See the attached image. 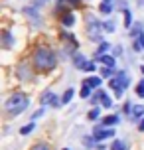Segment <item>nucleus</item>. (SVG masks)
<instances>
[{"mask_svg":"<svg viewBox=\"0 0 144 150\" xmlns=\"http://www.w3.org/2000/svg\"><path fill=\"white\" fill-rule=\"evenodd\" d=\"M55 53L49 50V47H40L34 53V65L40 69V71H49V69L55 67Z\"/></svg>","mask_w":144,"mask_h":150,"instance_id":"obj_1","label":"nucleus"},{"mask_svg":"<svg viewBox=\"0 0 144 150\" xmlns=\"http://www.w3.org/2000/svg\"><path fill=\"white\" fill-rule=\"evenodd\" d=\"M26 107H28V97L22 95V93H14V95H12L10 99H6V103H4L6 112L12 115V117H18Z\"/></svg>","mask_w":144,"mask_h":150,"instance_id":"obj_2","label":"nucleus"},{"mask_svg":"<svg viewBox=\"0 0 144 150\" xmlns=\"http://www.w3.org/2000/svg\"><path fill=\"white\" fill-rule=\"evenodd\" d=\"M114 134L113 128H97L95 132H93V138L95 140H105V138H111Z\"/></svg>","mask_w":144,"mask_h":150,"instance_id":"obj_3","label":"nucleus"},{"mask_svg":"<svg viewBox=\"0 0 144 150\" xmlns=\"http://www.w3.org/2000/svg\"><path fill=\"white\" fill-rule=\"evenodd\" d=\"M42 105H53V107H59V101H57V97L53 95V93H44V97H42Z\"/></svg>","mask_w":144,"mask_h":150,"instance_id":"obj_4","label":"nucleus"},{"mask_svg":"<svg viewBox=\"0 0 144 150\" xmlns=\"http://www.w3.org/2000/svg\"><path fill=\"white\" fill-rule=\"evenodd\" d=\"M116 81H119V85H121L122 89L130 85V79H128V75H126V71H119L116 73Z\"/></svg>","mask_w":144,"mask_h":150,"instance_id":"obj_5","label":"nucleus"},{"mask_svg":"<svg viewBox=\"0 0 144 150\" xmlns=\"http://www.w3.org/2000/svg\"><path fill=\"white\" fill-rule=\"evenodd\" d=\"M85 85H87V87H89V89H97L99 85H101V77H97V75H93V77H87V79H85Z\"/></svg>","mask_w":144,"mask_h":150,"instance_id":"obj_6","label":"nucleus"},{"mask_svg":"<svg viewBox=\"0 0 144 150\" xmlns=\"http://www.w3.org/2000/svg\"><path fill=\"white\" fill-rule=\"evenodd\" d=\"M107 50H111V44H109V42H103V44L97 47V55H95V59H97V57H103Z\"/></svg>","mask_w":144,"mask_h":150,"instance_id":"obj_7","label":"nucleus"},{"mask_svg":"<svg viewBox=\"0 0 144 150\" xmlns=\"http://www.w3.org/2000/svg\"><path fill=\"white\" fill-rule=\"evenodd\" d=\"M109 85L113 87V91H114V95H116V97H121V95H122V87L119 85V81H116V77H114V79H111V81H109Z\"/></svg>","mask_w":144,"mask_h":150,"instance_id":"obj_8","label":"nucleus"},{"mask_svg":"<svg viewBox=\"0 0 144 150\" xmlns=\"http://www.w3.org/2000/svg\"><path fill=\"white\" fill-rule=\"evenodd\" d=\"M97 61L105 63L107 67H114V57H113V55H103V57H97Z\"/></svg>","mask_w":144,"mask_h":150,"instance_id":"obj_9","label":"nucleus"},{"mask_svg":"<svg viewBox=\"0 0 144 150\" xmlns=\"http://www.w3.org/2000/svg\"><path fill=\"white\" fill-rule=\"evenodd\" d=\"M61 22H63V26H73L75 18H73V14H71V12H65V14L61 16Z\"/></svg>","mask_w":144,"mask_h":150,"instance_id":"obj_10","label":"nucleus"},{"mask_svg":"<svg viewBox=\"0 0 144 150\" xmlns=\"http://www.w3.org/2000/svg\"><path fill=\"white\" fill-rule=\"evenodd\" d=\"M99 10H101L103 14H111V12H113V10H114V6H113V4H111V2H103V4L99 6Z\"/></svg>","mask_w":144,"mask_h":150,"instance_id":"obj_11","label":"nucleus"},{"mask_svg":"<svg viewBox=\"0 0 144 150\" xmlns=\"http://www.w3.org/2000/svg\"><path fill=\"white\" fill-rule=\"evenodd\" d=\"M132 115H134V117H142V119H144V105H134V107H132Z\"/></svg>","mask_w":144,"mask_h":150,"instance_id":"obj_12","label":"nucleus"},{"mask_svg":"<svg viewBox=\"0 0 144 150\" xmlns=\"http://www.w3.org/2000/svg\"><path fill=\"white\" fill-rule=\"evenodd\" d=\"M111 150H128V148H126V144L122 142V140H114L111 144Z\"/></svg>","mask_w":144,"mask_h":150,"instance_id":"obj_13","label":"nucleus"},{"mask_svg":"<svg viewBox=\"0 0 144 150\" xmlns=\"http://www.w3.org/2000/svg\"><path fill=\"white\" fill-rule=\"evenodd\" d=\"M75 65L79 69H85V65H87V61H85V57L79 53V55H75Z\"/></svg>","mask_w":144,"mask_h":150,"instance_id":"obj_14","label":"nucleus"},{"mask_svg":"<svg viewBox=\"0 0 144 150\" xmlns=\"http://www.w3.org/2000/svg\"><path fill=\"white\" fill-rule=\"evenodd\" d=\"M105 125H109V127H113V125H116L119 122V117L116 115H111V117H105V120H103Z\"/></svg>","mask_w":144,"mask_h":150,"instance_id":"obj_15","label":"nucleus"},{"mask_svg":"<svg viewBox=\"0 0 144 150\" xmlns=\"http://www.w3.org/2000/svg\"><path fill=\"white\" fill-rule=\"evenodd\" d=\"M71 97H73V89H67V91H65V95L61 97V103H63V105H65V103H69V101H71Z\"/></svg>","mask_w":144,"mask_h":150,"instance_id":"obj_16","label":"nucleus"},{"mask_svg":"<svg viewBox=\"0 0 144 150\" xmlns=\"http://www.w3.org/2000/svg\"><path fill=\"white\" fill-rule=\"evenodd\" d=\"M132 26V18H130V12L124 10V28H130Z\"/></svg>","mask_w":144,"mask_h":150,"instance_id":"obj_17","label":"nucleus"},{"mask_svg":"<svg viewBox=\"0 0 144 150\" xmlns=\"http://www.w3.org/2000/svg\"><path fill=\"white\" fill-rule=\"evenodd\" d=\"M113 73H114V67H103L101 69V75H103V77H111Z\"/></svg>","mask_w":144,"mask_h":150,"instance_id":"obj_18","label":"nucleus"},{"mask_svg":"<svg viewBox=\"0 0 144 150\" xmlns=\"http://www.w3.org/2000/svg\"><path fill=\"white\" fill-rule=\"evenodd\" d=\"M32 130H34V122H32V125H26V127L20 128V132H22V134H30Z\"/></svg>","mask_w":144,"mask_h":150,"instance_id":"obj_19","label":"nucleus"},{"mask_svg":"<svg viewBox=\"0 0 144 150\" xmlns=\"http://www.w3.org/2000/svg\"><path fill=\"white\" fill-rule=\"evenodd\" d=\"M97 119H99V109L95 107V109L89 112V120H97Z\"/></svg>","mask_w":144,"mask_h":150,"instance_id":"obj_20","label":"nucleus"},{"mask_svg":"<svg viewBox=\"0 0 144 150\" xmlns=\"http://www.w3.org/2000/svg\"><path fill=\"white\" fill-rule=\"evenodd\" d=\"M89 95H91V89H89V87H87V85H83V87H81V97H89Z\"/></svg>","mask_w":144,"mask_h":150,"instance_id":"obj_21","label":"nucleus"},{"mask_svg":"<svg viewBox=\"0 0 144 150\" xmlns=\"http://www.w3.org/2000/svg\"><path fill=\"white\" fill-rule=\"evenodd\" d=\"M97 65H95V61H87V65H85V71H95Z\"/></svg>","mask_w":144,"mask_h":150,"instance_id":"obj_22","label":"nucleus"},{"mask_svg":"<svg viewBox=\"0 0 144 150\" xmlns=\"http://www.w3.org/2000/svg\"><path fill=\"white\" fill-rule=\"evenodd\" d=\"M111 105H113V99H109L105 95V97H103V107H107V109H111Z\"/></svg>","mask_w":144,"mask_h":150,"instance_id":"obj_23","label":"nucleus"},{"mask_svg":"<svg viewBox=\"0 0 144 150\" xmlns=\"http://www.w3.org/2000/svg\"><path fill=\"white\" fill-rule=\"evenodd\" d=\"M10 44H12V38H10V34H8V32H4V45L8 47Z\"/></svg>","mask_w":144,"mask_h":150,"instance_id":"obj_24","label":"nucleus"},{"mask_svg":"<svg viewBox=\"0 0 144 150\" xmlns=\"http://www.w3.org/2000/svg\"><path fill=\"white\" fill-rule=\"evenodd\" d=\"M103 26H105V30H107V32H113V30H114V22H105Z\"/></svg>","mask_w":144,"mask_h":150,"instance_id":"obj_25","label":"nucleus"},{"mask_svg":"<svg viewBox=\"0 0 144 150\" xmlns=\"http://www.w3.org/2000/svg\"><path fill=\"white\" fill-rule=\"evenodd\" d=\"M32 150H52V148H49L47 144H36V146H34Z\"/></svg>","mask_w":144,"mask_h":150,"instance_id":"obj_26","label":"nucleus"},{"mask_svg":"<svg viewBox=\"0 0 144 150\" xmlns=\"http://www.w3.org/2000/svg\"><path fill=\"white\" fill-rule=\"evenodd\" d=\"M136 93H138V97H144V85H138V87H136Z\"/></svg>","mask_w":144,"mask_h":150,"instance_id":"obj_27","label":"nucleus"},{"mask_svg":"<svg viewBox=\"0 0 144 150\" xmlns=\"http://www.w3.org/2000/svg\"><path fill=\"white\" fill-rule=\"evenodd\" d=\"M122 109H124V112H132V107H130V103H124V107H122Z\"/></svg>","mask_w":144,"mask_h":150,"instance_id":"obj_28","label":"nucleus"},{"mask_svg":"<svg viewBox=\"0 0 144 150\" xmlns=\"http://www.w3.org/2000/svg\"><path fill=\"white\" fill-rule=\"evenodd\" d=\"M42 115H44V111H38V112H34L32 117H34V119H38V117H42Z\"/></svg>","mask_w":144,"mask_h":150,"instance_id":"obj_29","label":"nucleus"},{"mask_svg":"<svg viewBox=\"0 0 144 150\" xmlns=\"http://www.w3.org/2000/svg\"><path fill=\"white\" fill-rule=\"evenodd\" d=\"M69 4H73V6H79V0H67Z\"/></svg>","mask_w":144,"mask_h":150,"instance_id":"obj_30","label":"nucleus"},{"mask_svg":"<svg viewBox=\"0 0 144 150\" xmlns=\"http://www.w3.org/2000/svg\"><path fill=\"white\" fill-rule=\"evenodd\" d=\"M138 44H140V47H142V50H144V34H142V36H140V42H138Z\"/></svg>","mask_w":144,"mask_h":150,"instance_id":"obj_31","label":"nucleus"},{"mask_svg":"<svg viewBox=\"0 0 144 150\" xmlns=\"http://www.w3.org/2000/svg\"><path fill=\"white\" fill-rule=\"evenodd\" d=\"M138 128H140V130H144V119L140 120V125H138Z\"/></svg>","mask_w":144,"mask_h":150,"instance_id":"obj_32","label":"nucleus"},{"mask_svg":"<svg viewBox=\"0 0 144 150\" xmlns=\"http://www.w3.org/2000/svg\"><path fill=\"white\" fill-rule=\"evenodd\" d=\"M140 71H142V73H144V65H142V67H140Z\"/></svg>","mask_w":144,"mask_h":150,"instance_id":"obj_33","label":"nucleus"},{"mask_svg":"<svg viewBox=\"0 0 144 150\" xmlns=\"http://www.w3.org/2000/svg\"><path fill=\"white\" fill-rule=\"evenodd\" d=\"M103 2H111V0H103Z\"/></svg>","mask_w":144,"mask_h":150,"instance_id":"obj_34","label":"nucleus"},{"mask_svg":"<svg viewBox=\"0 0 144 150\" xmlns=\"http://www.w3.org/2000/svg\"><path fill=\"white\" fill-rule=\"evenodd\" d=\"M63 150H69V148H63Z\"/></svg>","mask_w":144,"mask_h":150,"instance_id":"obj_35","label":"nucleus"}]
</instances>
